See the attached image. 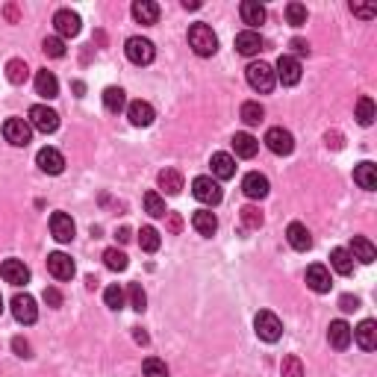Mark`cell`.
Returning a JSON list of instances; mask_svg holds the SVG:
<instances>
[{
  "label": "cell",
  "mask_w": 377,
  "mask_h": 377,
  "mask_svg": "<svg viewBox=\"0 0 377 377\" xmlns=\"http://www.w3.org/2000/svg\"><path fill=\"white\" fill-rule=\"evenodd\" d=\"M12 315H15V321L18 324H33L38 319V306H36V297L33 295H21L18 292L12 297Z\"/></svg>",
  "instance_id": "cell-9"
},
{
  "label": "cell",
  "mask_w": 377,
  "mask_h": 377,
  "mask_svg": "<svg viewBox=\"0 0 377 377\" xmlns=\"http://www.w3.org/2000/svg\"><path fill=\"white\" fill-rule=\"evenodd\" d=\"M51 233H53V239L56 242H71L74 239V233H77V227H74V218L68 215V212H53L51 215Z\"/></svg>",
  "instance_id": "cell-14"
},
{
  "label": "cell",
  "mask_w": 377,
  "mask_h": 377,
  "mask_svg": "<svg viewBox=\"0 0 377 377\" xmlns=\"http://www.w3.org/2000/svg\"><path fill=\"white\" fill-rule=\"evenodd\" d=\"M265 147H269L271 154H277V156H289L292 151H295V136L289 133V130H283V127H271L269 133H265Z\"/></svg>",
  "instance_id": "cell-8"
},
{
  "label": "cell",
  "mask_w": 377,
  "mask_h": 377,
  "mask_svg": "<svg viewBox=\"0 0 377 377\" xmlns=\"http://www.w3.org/2000/svg\"><path fill=\"white\" fill-rule=\"evenodd\" d=\"M327 145H333V147H342V142H339V133H327Z\"/></svg>",
  "instance_id": "cell-54"
},
{
  "label": "cell",
  "mask_w": 377,
  "mask_h": 377,
  "mask_svg": "<svg viewBox=\"0 0 377 377\" xmlns=\"http://www.w3.org/2000/svg\"><path fill=\"white\" fill-rule=\"evenodd\" d=\"M280 372H283V377H304V363L297 360L295 354H289V356H283Z\"/></svg>",
  "instance_id": "cell-45"
},
{
  "label": "cell",
  "mask_w": 377,
  "mask_h": 377,
  "mask_svg": "<svg viewBox=\"0 0 377 377\" xmlns=\"http://www.w3.org/2000/svg\"><path fill=\"white\" fill-rule=\"evenodd\" d=\"M6 77H9V83H15V86L27 83L29 68H27L24 59H9V65H6Z\"/></svg>",
  "instance_id": "cell-39"
},
{
  "label": "cell",
  "mask_w": 377,
  "mask_h": 377,
  "mask_svg": "<svg viewBox=\"0 0 377 377\" xmlns=\"http://www.w3.org/2000/svg\"><path fill=\"white\" fill-rule=\"evenodd\" d=\"M188 47L197 53V56H212L218 51V36L212 33L210 24H192L188 27Z\"/></svg>",
  "instance_id": "cell-1"
},
{
  "label": "cell",
  "mask_w": 377,
  "mask_h": 377,
  "mask_svg": "<svg viewBox=\"0 0 377 377\" xmlns=\"http://www.w3.org/2000/svg\"><path fill=\"white\" fill-rule=\"evenodd\" d=\"M45 304L53 306V310H56V306H62V292H59L56 286H47V289H45Z\"/></svg>",
  "instance_id": "cell-47"
},
{
  "label": "cell",
  "mask_w": 377,
  "mask_h": 377,
  "mask_svg": "<svg viewBox=\"0 0 377 377\" xmlns=\"http://www.w3.org/2000/svg\"><path fill=\"white\" fill-rule=\"evenodd\" d=\"M306 286H310L313 292H319V295H324V292H330V271H327V265H321V263H313L310 269H306Z\"/></svg>",
  "instance_id": "cell-16"
},
{
  "label": "cell",
  "mask_w": 377,
  "mask_h": 377,
  "mask_svg": "<svg viewBox=\"0 0 377 377\" xmlns=\"http://www.w3.org/2000/svg\"><path fill=\"white\" fill-rule=\"evenodd\" d=\"M47 271H51L56 280H71L74 277V260L68 254H62V251H53L51 256H47Z\"/></svg>",
  "instance_id": "cell-12"
},
{
  "label": "cell",
  "mask_w": 377,
  "mask_h": 377,
  "mask_svg": "<svg viewBox=\"0 0 377 377\" xmlns=\"http://www.w3.org/2000/svg\"><path fill=\"white\" fill-rule=\"evenodd\" d=\"M145 212L151 218H165L168 210H165V201L160 192H145Z\"/></svg>",
  "instance_id": "cell-38"
},
{
  "label": "cell",
  "mask_w": 377,
  "mask_h": 377,
  "mask_svg": "<svg viewBox=\"0 0 377 377\" xmlns=\"http://www.w3.org/2000/svg\"><path fill=\"white\" fill-rule=\"evenodd\" d=\"M104 263H106L109 271H127V265H130L127 254L118 251V247H106V251H104Z\"/></svg>",
  "instance_id": "cell-36"
},
{
  "label": "cell",
  "mask_w": 377,
  "mask_h": 377,
  "mask_svg": "<svg viewBox=\"0 0 377 377\" xmlns=\"http://www.w3.org/2000/svg\"><path fill=\"white\" fill-rule=\"evenodd\" d=\"M142 372H145V377H168L165 363H162V360H156V356H147L145 365H142Z\"/></svg>",
  "instance_id": "cell-46"
},
{
  "label": "cell",
  "mask_w": 377,
  "mask_h": 377,
  "mask_svg": "<svg viewBox=\"0 0 377 377\" xmlns=\"http://www.w3.org/2000/svg\"><path fill=\"white\" fill-rule=\"evenodd\" d=\"M183 6H186V9H197L201 3H197V0H183Z\"/></svg>",
  "instance_id": "cell-56"
},
{
  "label": "cell",
  "mask_w": 377,
  "mask_h": 377,
  "mask_svg": "<svg viewBox=\"0 0 377 377\" xmlns=\"http://www.w3.org/2000/svg\"><path fill=\"white\" fill-rule=\"evenodd\" d=\"M236 51L242 56H256L263 51V36L256 33V29H242V33L236 36Z\"/></svg>",
  "instance_id": "cell-20"
},
{
  "label": "cell",
  "mask_w": 377,
  "mask_h": 377,
  "mask_svg": "<svg viewBox=\"0 0 377 377\" xmlns=\"http://www.w3.org/2000/svg\"><path fill=\"white\" fill-rule=\"evenodd\" d=\"M29 127H33V130H38V133H56L59 130V115L53 112L51 106H45V104H36L33 109H29Z\"/></svg>",
  "instance_id": "cell-4"
},
{
  "label": "cell",
  "mask_w": 377,
  "mask_h": 377,
  "mask_svg": "<svg viewBox=\"0 0 377 377\" xmlns=\"http://www.w3.org/2000/svg\"><path fill=\"white\" fill-rule=\"evenodd\" d=\"M286 21L292 27H304L306 24V6L304 3H289L286 6Z\"/></svg>",
  "instance_id": "cell-44"
},
{
  "label": "cell",
  "mask_w": 377,
  "mask_h": 377,
  "mask_svg": "<svg viewBox=\"0 0 377 377\" xmlns=\"http://www.w3.org/2000/svg\"><path fill=\"white\" fill-rule=\"evenodd\" d=\"M53 27H56L59 38H74L80 33V15L71 12V9H59L53 15Z\"/></svg>",
  "instance_id": "cell-11"
},
{
  "label": "cell",
  "mask_w": 377,
  "mask_h": 377,
  "mask_svg": "<svg viewBox=\"0 0 377 377\" xmlns=\"http://www.w3.org/2000/svg\"><path fill=\"white\" fill-rule=\"evenodd\" d=\"M36 165L42 168L45 174H62L65 171V156L56 151V147H42L36 154Z\"/></svg>",
  "instance_id": "cell-13"
},
{
  "label": "cell",
  "mask_w": 377,
  "mask_h": 377,
  "mask_svg": "<svg viewBox=\"0 0 377 377\" xmlns=\"http://www.w3.org/2000/svg\"><path fill=\"white\" fill-rule=\"evenodd\" d=\"M269 177L260 174V171H251V174H245V180H242V192L251 197V201H263L265 195H269Z\"/></svg>",
  "instance_id": "cell-15"
},
{
  "label": "cell",
  "mask_w": 377,
  "mask_h": 377,
  "mask_svg": "<svg viewBox=\"0 0 377 377\" xmlns=\"http://www.w3.org/2000/svg\"><path fill=\"white\" fill-rule=\"evenodd\" d=\"M327 339H330V345L336 351H345L351 345V327L348 321H330V327H327Z\"/></svg>",
  "instance_id": "cell-22"
},
{
  "label": "cell",
  "mask_w": 377,
  "mask_h": 377,
  "mask_svg": "<svg viewBox=\"0 0 377 377\" xmlns=\"http://www.w3.org/2000/svg\"><path fill=\"white\" fill-rule=\"evenodd\" d=\"M351 339H356V345H360L363 351H374L377 348V321L374 319L360 321V327L351 330Z\"/></svg>",
  "instance_id": "cell-17"
},
{
  "label": "cell",
  "mask_w": 377,
  "mask_h": 377,
  "mask_svg": "<svg viewBox=\"0 0 377 377\" xmlns=\"http://www.w3.org/2000/svg\"><path fill=\"white\" fill-rule=\"evenodd\" d=\"M165 227H168V233H180L183 230V218H180V212H168L165 215Z\"/></svg>",
  "instance_id": "cell-48"
},
{
  "label": "cell",
  "mask_w": 377,
  "mask_h": 377,
  "mask_svg": "<svg viewBox=\"0 0 377 377\" xmlns=\"http://www.w3.org/2000/svg\"><path fill=\"white\" fill-rule=\"evenodd\" d=\"M245 74H247V86H251L254 92H260V95H269L274 88V83H277L274 68L265 65V62H251Z\"/></svg>",
  "instance_id": "cell-2"
},
{
  "label": "cell",
  "mask_w": 377,
  "mask_h": 377,
  "mask_svg": "<svg viewBox=\"0 0 377 377\" xmlns=\"http://www.w3.org/2000/svg\"><path fill=\"white\" fill-rule=\"evenodd\" d=\"M136 342H142V345H145V342H147V333H142V330H136Z\"/></svg>",
  "instance_id": "cell-57"
},
{
  "label": "cell",
  "mask_w": 377,
  "mask_h": 377,
  "mask_svg": "<svg viewBox=\"0 0 377 377\" xmlns=\"http://www.w3.org/2000/svg\"><path fill=\"white\" fill-rule=\"evenodd\" d=\"M192 195L201 204H206V206H218V204H221V197H224L221 186H218V180H212V177H195V180H192Z\"/></svg>",
  "instance_id": "cell-6"
},
{
  "label": "cell",
  "mask_w": 377,
  "mask_h": 377,
  "mask_svg": "<svg viewBox=\"0 0 377 377\" xmlns=\"http://www.w3.org/2000/svg\"><path fill=\"white\" fill-rule=\"evenodd\" d=\"M239 15H242V21L251 29L265 24V6H260L256 0H242V3H239Z\"/></svg>",
  "instance_id": "cell-24"
},
{
  "label": "cell",
  "mask_w": 377,
  "mask_h": 377,
  "mask_svg": "<svg viewBox=\"0 0 377 377\" xmlns=\"http://www.w3.org/2000/svg\"><path fill=\"white\" fill-rule=\"evenodd\" d=\"M3 136L9 145L15 147H27L29 142H33V127H29L27 118H6L3 124Z\"/></svg>",
  "instance_id": "cell-7"
},
{
  "label": "cell",
  "mask_w": 377,
  "mask_h": 377,
  "mask_svg": "<svg viewBox=\"0 0 377 377\" xmlns=\"http://www.w3.org/2000/svg\"><path fill=\"white\" fill-rule=\"evenodd\" d=\"M239 115H242V121H245L247 127H256V124H260L263 118H265V109H263L260 104H256V101H245Z\"/></svg>",
  "instance_id": "cell-40"
},
{
  "label": "cell",
  "mask_w": 377,
  "mask_h": 377,
  "mask_svg": "<svg viewBox=\"0 0 377 377\" xmlns=\"http://www.w3.org/2000/svg\"><path fill=\"white\" fill-rule=\"evenodd\" d=\"M354 180L360 188H365V192H374L377 188V165L374 162H360L354 168Z\"/></svg>",
  "instance_id": "cell-25"
},
{
  "label": "cell",
  "mask_w": 377,
  "mask_h": 377,
  "mask_svg": "<svg viewBox=\"0 0 377 377\" xmlns=\"http://www.w3.org/2000/svg\"><path fill=\"white\" fill-rule=\"evenodd\" d=\"M351 12H354V15H360V18H365V21H372V18L377 15V9H374V6H360V3H351Z\"/></svg>",
  "instance_id": "cell-49"
},
{
  "label": "cell",
  "mask_w": 377,
  "mask_h": 377,
  "mask_svg": "<svg viewBox=\"0 0 377 377\" xmlns=\"http://www.w3.org/2000/svg\"><path fill=\"white\" fill-rule=\"evenodd\" d=\"M12 348H15L18 356H24V360H27V356H33V354H29V342L21 339V336H15V339H12Z\"/></svg>",
  "instance_id": "cell-50"
},
{
  "label": "cell",
  "mask_w": 377,
  "mask_h": 377,
  "mask_svg": "<svg viewBox=\"0 0 377 377\" xmlns=\"http://www.w3.org/2000/svg\"><path fill=\"white\" fill-rule=\"evenodd\" d=\"M254 327H256V336H260L263 342H277V339H280V336H283V321L277 319V315H274L271 310L256 313Z\"/></svg>",
  "instance_id": "cell-5"
},
{
  "label": "cell",
  "mask_w": 377,
  "mask_h": 377,
  "mask_svg": "<svg viewBox=\"0 0 377 377\" xmlns=\"http://www.w3.org/2000/svg\"><path fill=\"white\" fill-rule=\"evenodd\" d=\"M330 265H333L336 274L348 277L354 271V256L348 254V247H333V251H330Z\"/></svg>",
  "instance_id": "cell-29"
},
{
  "label": "cell",
  "mask_w": 377,
  "mask_h": 377,
  "mask_svg": "<svg viewBox=\"0 0 377 377\" xmlns=\"http://www.w3.org/2000/svg\"><path fill=\"white\" fill-rule=\"evenodd\" d=\"M160 230H156V227H142V230H138V247H142V251H147V254H156L160 251Z\"/></svg>",
  "instance_id": "cell-34"
},
{
  "label": "cell",
  "mask_w": 377,
  "mask_h": 377,
  "mask_svg": "<svg viewBox=\"0 0 377 377\" xmlns=\"http://www.w3.org/2000/svg\"><path fill=\"white\" fill-rule=\"evenodd\" d=\"M274 77H277V80H280L283 86H297V83H301V62H297L295 56L283 53L280 59H277V71H274Z\"/></svg>",
  "instance_id": "cell-10"
},
{
  "label": "cell",
  "mask_w": 377,
  "mask_h": 377,
  "mask_svg": "<svg viewBox=\"0 0 377 377\" xmlns=\"http://www.w3.org/2000/svg\"><path fill=\"white\" fill-rule=\"evenodd\" d=\"M6 15H9V21H18V9L15 6H6Z\"/></svg>",
  "instance_id": "cell-55"
},
{
  "label": "cell",
  "mask_w": 377,
  "mask_h": 377,
  "mask_svg": "<svg viewBox=\"0 0 377 377\" xmlns=\"http://www.w3.org/2000/svg\"><path fill=\"white\" fill-rule=\"evenodd\" d=\"M339 306H342L345 313H354L356 306H360V301H356L354 295H342V297H339Z\"/></svg>",
  "instance_id": "cell-51"
},
{
  "label": "cell",
  "mask_w": 377,
  "mask_h": 377,
  "mask_svg": "<svg viewBox=\"0 0 377 377\" xmlns=\"http://www.w3.org/2000/svg\"><path fill=\"white\" fill-rule=\"evenodd\" d=\"M374 115H377L374 101H372L369 95H363L360 101H356V121H360L363 127H372L374 124Z\"/></svg>",
  "instance_id": "cell-35"
},
{
  "label": "cell",
  "mask_w": 377,
  "mask_h": 377,
  "mask_svg": "<svg viewBox=\"0 0 377 377\" xmlns=\"http://www.w3.org/2000/svg\"><path fill=\"white\" fill-rule=\"evenodd\" d=\"M127 118H130L133 127H151L156 112H154V106L147 101H133L130 106H127Z\"/></svg>",
  "instance_id": "cell-18"
},
{
  "label": "cell",
  "mask_w": 377,
  "mask_h": 377,
  "mask_svg": "<svg viewBox=\"0 0 377 377\" xmlns=\"http://www.w3.org/2000/svg\"><path fill=\"white\" fill-rule=\"evenodd\" d=\"M160 188H165V195H180L183 174L177 168H165V171H160Z\"/></svg>",
  "instance_id": "cell-33"
},
{
  "label": "cell",
  "mask_w": 377,
  "mask_h": 377,
  "mask_svg": "<svg viewBox=\"0 0 377 377\" xmlns=\"http://www.w3.org/2000/svg\"><path fill=\"white\" fill-rule=\"evenodd\" d=\"M212 174H215V180H230V177L236 174V160L230 154H212Z\"/></svg>",
  "instance_id": "cell-26"
},
{
  "label": "cell",
  "mask_w": 377,
  "mask_h": 377,
  "mask_svg": "<svg viewBox=\"0 0 377 377\" xmlns=\"http://www.w3.org/2000/svg\"><path fill=\"white\" fill-rule=\"evenodd\" d=\"M0 274H3V280L12 283V286L29 283V269L24 265V260H6L3 265H0Z\"/></svg>",
  "instance_id": "cell-19"
},
{
  "label": "cell",
  "mask_w": 377,
  "mask_h": 377,
  "mask_svg": "<svg viewBox=\"0 0 377 377\" xmlns=\"http://www.w3.org/2000/svg\"><path fill=\"white\" fill-rule=\"evenodd\" d=\"M289 47H292V51H295L297 56H306V53H310V45H306L304 38H292V45H289Z\"/></svg>",
  "instance_id": "cell-52"
},
{
  "label": "cell",
  "mask_w": 377,
  "mask_h": 377,
  "mask_svg": "<svg viewBox=\"0 0 377 377\" xmlns=\"http://www.w3.org/2000/svg\"><path fill=\"white\" fill-rule=\"evenodd\" d=\"M0 313H3V297H0Z\"/></svg>",
  "instance_id": "cell-58"
},
{
  "label": "cell",
  "mask_w": 377,
  "mask_h": 377,
  "mask_svg": "<svg viewBox=\"0 0 377 377\" xmlns=\"http://www.w3.org/2000/svg\"><path fill=\"white\" fill-rule=\"evenodd\" d=\"M354 260H360L363 265H372L377 260V247L365 239V236H354V242H351V251H348Z\"/></svg>",
  "instance_id": "cell-23"
},
{
  "label": "cell",
  "mask_w": 377,
  "mask_h": 377,
  "mask_svg": "<svg viewBox=\"0 0 377 377\" xmlns=\"http://www.w3.org/2000/svg\"><path fill=\"white\" fill-rule=\"evenodd\" d=\"M192 227L201 236H212L215 230H218V218L210 212V210H197L195 215H192Z\"/></svg>",
  "instance_id": "cell-31"
},
{
  "label": "cell",
  "mask_w": 377,
  "mask_h": 377,
  "mask_svg": "<svg viewBox=\"0 0 377 377\" xmlns=\"http://www.w3.org/2000/svg\"><path fill=\"white\" fill-rule=\"evenodd\" d=\"M104 304L109 306V310H124V304H127V292H124L118 283L106 286V289H104Z\"/></svg>",
  "instance_id": "cell-37"
},
{
  "label": "cell",
  "mask_w": 377,
  "mask_h": 377,
  "mask_svg": "<svg viewBox=\"0 0 377 377\" xmlns=\"http://www.w3.org/2000/svg\"><path fill=\"white\" fill-rule=\"evenodd\" d=\"M127 297H130V306L136 313H145V306H147V295L142 289V283H130V289H127Z\"/></svg>",
  "instance_id": "cell-42"
},
{
  "label": "cell",
  "mask_w": 377,
  "mask_h": 377,
  "mask_svg": "<svg viewBox=\"0 0 377 377\" xmlns=\"http://www.w3.org/2000/svg\"><path fill=\"white\" fill-rule=\"evenodd\" d=\"M286 239H289V245L295 247V251H310L313 247V236L301 221H292L289 227H286Z\"/></svg>",
  "instance_id": "cell-21"
},
{
  "label": "cell",
  "mask_w": 377,
  "mask_h": 377,
  "mask_svg": "<svg viewBox=\"0 0 377 377\" xmlns=\"http://www.w3.org/2000/svg\"><path fill=\"white\" fill-rule=\"evenodd\" d=\"M124 53H127V59H130L133 65H151V62H154V56H156V47H154L151 38L133 36V38H127Z\"/></svg>",
  "instance_id": "cell-3"
},
{
  "label": "cell",
  "mask_w": 377,
  "mask_h": 377,
  "mask_svg": "<svg viewBox=\"0 0 377 377\" xmlns=\"http://www.w3.org/2000/svg\"><path fill=\"white\" fill-rule=\"evenodd\" d=\"M233 151H236V156H242V160H254L256 151H260V142H256L251 133H236L233 136Z\"/></svg>",
  "instance_id": "cell-27"
},
{
  "label": "cell",
  "mask_w": 377,
  "mask_h": 377,
  "mask_svg": "<svg viewBox=\"0 0 377 377\" xmlns=\"http://www.w3.org/2000/svg\"><path fill=\"white\" fill-rule=\"evenodd\" d=\"M36 95L47 97V101H53V97L59 95V80L51 71H38L36 74Z\"/></svg>",
  "instance_id": "cell-30"
},
{
  "label": "cell",
  "mask_w": 377,
  "mask_h": 377,
  "mask_svg": "<svg viewBox=\"0 0 377 377\" xmlns=\"http://www.w3.org/2000/svg\"><path fill=\"white\" fill-rule=\"evenodd\" d=\"M42 51L51 56V59H62L65 56V42L59 36H47L45 42H42Z\"/></svg>",
  "instance_id": "cell-43"
},
{
  "label": "cell",
  "mask_w": 377,
  "mask_h": 377,
  "mask_svg": "<svg viewBox=\"0 0 377 377\" xmlns=\"http://www.w3.org/2000/svg\"><path fill=\"white\" fill-rule=\"evenodd\" d=\"M115 236H118V242H130V230H127V227H121Z\"/></svg>",
  "instance_id": "cell-53"
},
{
  "label": "cell",
  "mask_w": 377,
  "mask_h": 377,
  "mask_svg": "<svg viewBox=\"0 0 377 377\" xmlns=\"http://www.w3.org/2000/svg\"><path fill=\"white\" fill-rule=\"evenodd\" d=\"M104 106H106V112H121V109L127 106V95H124V88H118V86H109L104 88Z\"/></svg>",
  "instance_id": "cell-32"
},
{
  "label": "cell",
  "mask_w": 377,
  "mask_h": 377,
  "mask_svg": "<svg viewBox=\"0 0 377 377\" xmlns=\"http://www.w3.org/2000/svg\"><path fill=\"white\" fill-rule=\"evenodd\" d=\"M133 18L138 24H156V18H160V3H154V0H136Z\"/></svg>",
  "instance_id": "cell-28"
},
{
  "label": "cell",
  "mask_w": 377,
  "mask_h": 377,
  "mask_svg": "<svg viewBox=\"0 0 377 377\" xmlns=\"http://www.w3.org/2000/svg\"><path fill=\"white\" fill-rule=\"evenodd\" d=\"M239 215H242L245 230H260V227H263V212L256 210V206H242Z\"/></svg>",
  "instance_id": "cell-41"
}]
</instances>
